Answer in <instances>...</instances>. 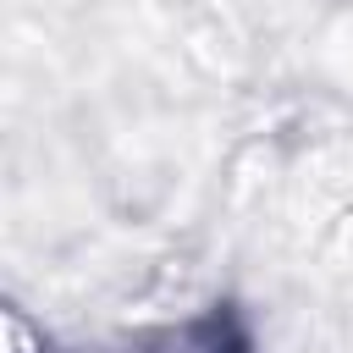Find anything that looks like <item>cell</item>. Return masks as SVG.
I'll return each mask as SVG.
<instances>
[{
  "instance_id": "obj_1",
  "label": "cell",
  "mask_w": 353,
  "mask_h": 353,
  "mask_svg": "<svg viewBox=\"0 0 353 353\" xmlns=\"http://www.w3.org/2000/svg\"><path fill=\"white\" fill-rule=\"evenodd\" d=\"M149 353H248V336L232 309H210V314L188 320L182 331L160 336V347H149Z\"/></svg>"
},
{
  "instance_id": "obj_2",
  "label": "cell",
  "mask_w": 353,
  "mask_h": 353,
  "mask_svg": "<svg viewBox=\"0 0 353 353\" xmlns=\"http://www.w3.org/2000/svg\"><path fill=\"white\" fill-rule=\"evenodd\" d=\"M6 353H50V342H44L17 309H6Z\"/></svg>"
}]
</instances>
